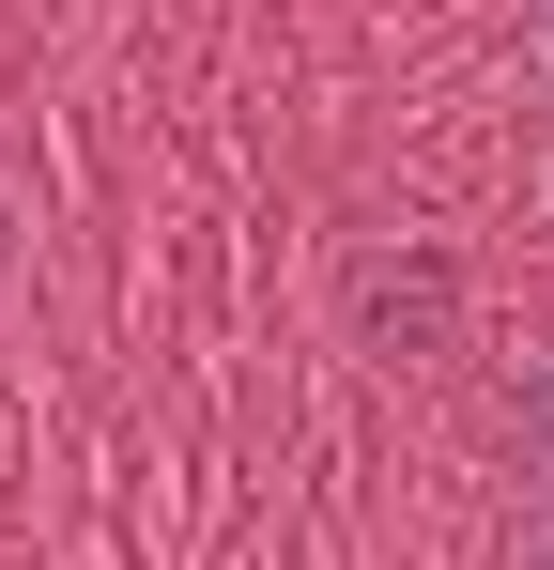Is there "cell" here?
Masks as SVG:
<instances>
[{"instance_id": "1", "label": "cell", "mask_w": 554, "mask_h": 570, "mask_svg": "<svg viewBox=\"0 0 554 570\" xmlns=\"http://www.w3.org/2000/svg\"><path fill=\"white\" fill-rule=\"evenodd\" d=\"M524 478H540V524H554V355L524 371Z\"/></svg>"}, {"instance_id": "2", "label": "cell", "mask_w": 554, "mask_h": 570, "mask_svg": "<svg viewBox=\"0 0 554 570\" xmlns=\"http://www.w3.org/2000/svg\"><path fill=\"white\" fill-rule=\"evenodd\" d=\"M540 47H554V0H540Z\"/></svg>"}, {"instance_id": "3", "label": "cell", "mask_w": 554, "mask_h": 570, "mask_svg": "<svg viewBox=\"0 0 554 570\" xmlns=\"http://www.w3.org/2000/svg\"><path fill=\"white\" fill-rule=\"evenodd\" d=\"M540 570H554V524H540Z\"/></svg>"}]
</instances>
